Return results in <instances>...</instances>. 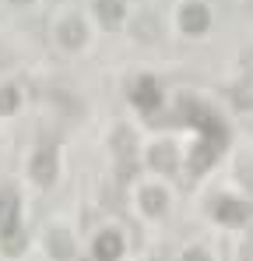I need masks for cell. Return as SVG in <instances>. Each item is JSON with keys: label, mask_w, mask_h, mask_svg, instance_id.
<instances>
[{"label": "cell", "mask_w": 253, "mask_h": 261, "mask_svg": "<svg viewBox=\"0 0 253 261\" xmlns=\"http://www.w3.org/2000/svg\"><path fill=\"white\" fill-rule=\"evenodd\" d=\"M183 29L190 32V36H201L204 29H208V11L201 7V4H190V7H183Z\"/></svg>", "instance_id": "6da1fadb"}, {"label": "cell", "mask_w": 253, "mask_h": 261, "mask_svg": "<svg viewBox=\"0 0 253 261\" xmlns=\"http://www.w3.org/2000/svg\"><path fill=\"white\" fill-rule=\"evenodd\" d=\"M134 36H137L141 43H155V39H159V18H155L151 11H141V14L134 18Z\"/></svg>", "instance_id": "7a4b0ae2"}, {"label": "cell", "mask_w": 253, "mask_h": 261, "mask_svg": "<svg viewBox=\"0 0 253 261\" xmlns=\"http://www.w3.org/2000/svg\"><path fill=\"white\" fill-rule=\"evenodd\" d=\"M32 176H36V184H49L56 176V159H53L49 148H42L39 155L32 159Z\"/></svg>", "instance_id": "3957f363"}, {"label": "cell", "mask_w": 253, "mask_h": 261, "mask_svg": "<svg viewBox=\"0 0 253 261\" xmlns=\"http://www.w3.org/2000/svg\"><path fill=\"white\" fill-rule=\"evenodd\" d=\"M56 36H60V43L71 46V49H78V46L84 43V25L78 21V18H67L60 29H56Z\"/></svg>", "instance_id": "277c9868"}, {"label": "cell", "mask_w": 253, "mask_h": 261, "mask_svg": "<svg viewBox=\"0 0 253 261\" xmlns=\"http://www.w3.org/2000/svg\"><path fill=\"white\" fill-rule=\"evenodd\" d=\"M95 254H99V258H106V261L120 258V254H123V240H120L116 233H102V237L95 240Z\"/></svg>", "instance_id": "5b68a950"}, {"label": "cell", "mask_w": 253, "mask_h": 261, "mask_svg": "<svg viewBox=\"0 0 253 261\" xmlns=\"http://www.w3.org/2000/svg\"><path fill=\"white\" fill-rule=\"evenodd\" d=\"M134 102L144 106V110H155V106H159V88H155L151 78H141V82H137V88H134Z\"/></svg>", "instance_id": "8992f818"}, {"label": "cell", "mask_w": 253, "mask_h": 261, "mask_svg": "<svg viewBox=\"0 0 253 261\" xmlns=\"http://www.w3.org/2000/svg\"><path fill=\"white\" fill-rule=\"evenodd\" d=\"M46 247H49L53 258H71V254H74V244H71V237H67L64 229H53V233L46 237Z\"/></svg>", "instance_id": "52a82bcc"}, {"label": "cell", "mask_w": 253, "mask_h": 261, "mask_svg": "<svg viewBox=\"0 0 253 261\" xmlns=\"http://www.w3.org/2000/svg\"><path fill=\"white\" fill-rule=\"evenodd\" d=\"M99 18L106 29H116L123 21V0H99Z\"/></svg>", "instance_id": "ba28073f"}, {"label": "cell", "mask_w": 253, "mask_h": 261, "mask_svg": "<svg viewBox=\"0 0 253 261\" xmlns=\"http://www.w3.org/2000/svg\"><path fill=\"white\" fill-rule=\"evenodd\" d=\"M151 166L162 170V173H172V170H176V152H172V145H155V148H151Z\"/></svg>", "instance_id": "9c48e42d"}, {"label": "cell", "mask_w": 253, "mask_h": 261, "mask_svg": "<svg viewBox=\"0 0 253 261\" xmlns=\"http://www.w3.org/2000/svg\"><path fill=\"white\" fill-rule=\"evenodd\" d=\"M14 216H18V198H14V191H4L0 194V229L14 226Z\"/></svg>", "instance_id": "30bf717a"}, {"label": "cell", "mask_w": 253, "mask_h": 261, "mask_svg": "<svg viewBox=\"0 0 253 261\" xmlns=\"http://www.w3.org/2000/svg\"><path fill=\"white\" fill-rule=\"evenodd\" d=\"M141 205H144V212L159 216V212H166V194H162L159 187H148V191L141 194Z\"/></svg>", "instance_id": "8fae6325"}, {"label": "cell", "mask_w": 253, "mask_h": 261, "mask_svg": "<svg viewBox=\"0 0 253 261\" xmlns=\"http://www.w3.org/2000/svg\"><path fill=\"white\" fill-rule=\"evenodd\" d=\"M214 212H218L222 222H243V219H246V208H243L239 201H218Z\"/></svg>", "instance_id": "7c38bea8"}, {"label": "cell", "mask_w": 253, "mask_h": 261, "mask_svg": "<svg viewBox=\"0 0 253 261\" xmlns=\"http://www.w3.org/2000/svg\"><path fill=\"white\" fill-rule=\"evenodd\" d=\"M113 145H116V155H120V159H130V155H134V134L126 127H120L113 134Z\"/></svg>", "instance_id": "4fadbf2b"}, {"label": "cell", "mask_w": 253, "mask_h": 261, "mask_svg": "<svg viewBox=\"0 0 253 261\" xmlns=\"http://www.w3.org/2000/svg\"><path fill=\"white\" fill-rule=\"evenodd\" d=\"M4 247H7V254H18V251L25 247V237H21L14 226H7V229H4Z\"/></svg>", "instance_id": "5bb4252c"}, {"label": "cell", "mask_w": 253, "mask_h": 261, "mask_svg": "<svg viewBox=\"0 0 253 261\" xmlns=\"http://www.w3.org/2000/svg\"><path fill=\"white\" fill-rule=\"evenodd\" d=\"M232 99L239 102V106H253V82H246V85L232 88Z\"/></svg>", "instance_id": "9a60e30c"}, {"label": "cell", "mask_w": 253, "mask_h": 261, "mask_svg": "<svg viewBox=\"0 0 253 261\" xmlns=\"http://www.w3.org/2000/svg\"><path fill=\"white\" fill-rule=\"evenodd\" d=\"M18 106V92L14 88H0V113H11Z\"/></svg>", "instance_id": "2e32d148"}, {"label": "cell", "mask_w": 253, "mask_h": 261, "mask_svg": "<svg viewBox=\"0 0 253 261\" xmlns=\"http://www.w3.org/2000/svg\"><path fill=\"white\" fill-rule=\"evenodd\" d=\"M246 258H253V244H250V247H246Z\"/></svg>", "instance_id": "e0dca14e"}, {"label": "cell", "mask_w": 253, "mask_h": 261, "mask_svg": "<svg viewBox=\"0 0 253 261\" xmlns=\"http://www.w3.org/2000/svg\"><path fill=\"white\" fill-rule=\"evenodd\" d=\"M14 4H28V0H14Z\"/></svg>", "instance_id": "ac0fdd59"}, {"label": "cell", "mask_w": 253, "mask_h": 261, "mask_svg": "<svg viewBox=\"0 0 253 261\" xmlns=\"http://www.w3.org/2000/svg\"><path fill=\"white\" fill-rule=\"evenodd\" d=\"M250 82H253V74H250Z\"/></svg>", "instance_id": "d6986e66"}]
</instances>
